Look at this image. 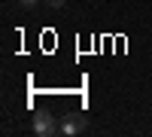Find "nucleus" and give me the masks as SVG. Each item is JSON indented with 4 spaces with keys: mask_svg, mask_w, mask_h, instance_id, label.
<instances>
[{
    "mask_svg": "<svg viewBox=\"0 0 152 137\" xmlns=\"http://www.w3.org/2000/svg\"><path fill=\"white\" fill-rule=\"evenodd\" d=\"M88 128V119L79 116V113H67L64 119H61V125H58V134H64V137H76V134H82Z\"/></svg>",
    "mask_w": 152,
    "mask_h": 137,
    "instance_id": "obj_1",
    "label": "nucleus"
},
{
    "mask_svg": "<svg viewBox=\"0 0 152 137\" xmlns=\"http://www.w3.org/2000/svg\"><path fill=\"white\" fill-rule=\"evenodd\" d=\"M31 128H34V134H40V137H52V134H58V122H55V116H49V113H37Z\"/></svg>",
    "mask_w": 152,
    "mask_h": 137,
    "instance_id": "obj_2",
    "label": "nucleus"
},
{
    "mask_svg": "<svg viewBox=\"0 0 152 137\" xmlns=\"http://www.w3.org/2000/svg\"><path fill=\"white\" fill-rule=\"evenodd\" d=\"M43 3H49V6H55V9H58V6H64V0H43Z\"/></svg>",
    "mask_w": 152,
    "mask_h": 137,
    "instance_id": "obj_4",
    "label": "nucleus"
},
{
    "mask_svg": "<svg viewBox=\"0 0 152 137\" xmlns=\"http://www.w3.org/2000/svg\"><path fill=\"white\" fill-rule=\"evenodd\" d=\"M37 3H40V0H18V6H21V9H34Z\"/></svg>",
    "mask_w": 152,
    "mask_h": 137,
    "instance_id": "obj_3",
    "label": "nucleus"
}]
</instances>
